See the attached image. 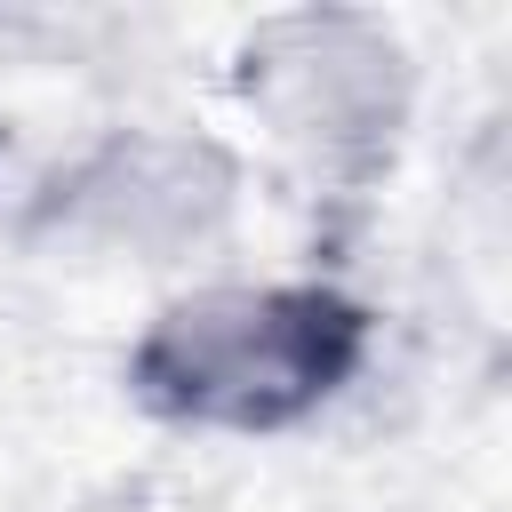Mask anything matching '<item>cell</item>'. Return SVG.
<instances>
[{"label":"cell","mask_w":512,"mask_h":512,"mask_svg":"<svg viewBox=\"0 0 512 512\" xmlns=\"http://www.w3.org/2000/svg\"><path fill=\"white\" fill-rule=\"evenodd\" d=\"M360 344V304L320 280H216L152 312V328L128 344V384L168 424L280 432L360 368Z\"/></svg>","instance_id":"obj_1"},{"label":"cell","mask_w":512,"mask_h":512,"mask_svg":"<svg viewBox=\"0 0 512 512\" xmlns=\"http://www.w3.org/2000/svg\"><path fill=\"white\" fill-rule=\"evenodd\" d=\"M232 208V168L208 144H168V136H128L104 144L88 168L64 176L56 216L80 240L128 248V256H168L184 240H208Z\"/></svg>","instance_id":"obj_2"}]
</instances>
